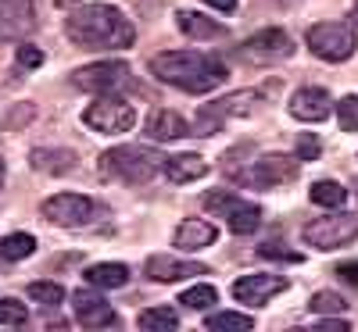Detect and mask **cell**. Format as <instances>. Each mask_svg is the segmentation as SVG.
Masks as SVG:
<instances>
[{
	"label": "cell",
	"mask_w": 358,
	"mask_h": 332,
	"mask_svg": "<svg viewBox=\"0 0 358 332\" xmlns=\"http://www.w3.org/2000/svg\"><path fill=\"white\" fill-rule=\"evenodd\" d=\"M65 33L83 50H129L136 43L133 22L115 4H83L69 15Z\"/></svg>",
	"instance_id": "cell-1"
},
{
	"label": "cell",
	"mask_w": 358,
	"mask_h": 332,
	"mask_svg": "<svg viewBox=\"0 0 358 332\" xmlns=\"http://www.w3.org/2000/svg\"><path fill=\"white\" fill-rule=\"evenodd\" d=\"M151 75L165 86H176L183 93H212L226 82V61L204 50H165L151 57Z\"/></svg>",
	"instance_id": "cell-2"
},
{
	"label": "cell",
	"mask_w": 358,
	"mask_h": 332,
	"mask_svg": "<svg viewBox=\"0 0 358 332\" xmlns=\"http://www.w3.org/2000/svg\"><path fill=\"white\" fill-rule=\"evenodd\" d=\"M162 172H165V154L143 143H122V146H111L108 154H101V175L118 179L126 186H143Z\"/></svg>",
	"instance_id": "cell-3"
},
{
	"label": "cell",
	"mask_w": 358,
	"mask_h": 332,
	"mask_svg": "<svg viewBox=\"0 0 358 332\" xmlns=\"http://www.w3.org/2000/svg\"><path fill=\"white\" fill-rule=\"evenodd\" d=\"M265 93H258V89H236V93L215 100V104H204L197 111V122H194V136H215L222 133L226 118H248L262 107Z\"/></svg>",
	"instance_id": "cell-4"
},
{
	"label": "cell",
	"mask_w": 358,
	"mask_h": 332,
	"mask_svg": "<svg viewBox=\"0 0 358 332\" xmlns=\"http://www.w3.org/2000/svg\"><path fill=\"white\" fill-rule=\"evenodd\" d=\"M297 154L287 158V154H265V158H251L241 172L233 175L236 186H251V190H273V186H283V183H294L297 179Z\"/></svg>",
	"instance_id": "cell-5"
},
{
	"label": "cell",
	"mask_w": 358,
	"mask_h": 332,
	"mask_svg": "<svg viewBox=\"0 0 358 332\" xmlns=\"http://www.w3.org/2000/svg\"><path fill=\"white\" fill-rule=\"evenodd\" d=\"M83 122L101 136H118V133H129L136 126V107L129 100H122L118 93H101L83 111Z\"/></svg>",
	"instance_id": "cell-6"
},
{
	"label": "cell",
	"mask_w": 358,
	"mask_h": 332,
	"mask_svg": "<svg viewBox=\"0 0 358 332\" xmlns=\"http://www.w3.org/2000/svg\"><path fill=\"white\" fill-rule=\"evenodd\" d=\"M305 40H308V50L315 57H322V61H330V65L348 61L358 47L355 25H348V22H319V25L308 29Z\"/></svg>",
	"instance_id": "cell-7"
},
{
	"label": "cell",
	"mask_w": 358,
	"mask_h": 332,
	"mask_svg": "<svg viewBox=\"0 0 358 332\" xmlns=\"http://www.w3.org/2000/svg\"><path fill=\"white\" fill-rule=\"evenodd\" d=\"M204 207L212 211V215L226 218L229 232H236V236H251V232H258V225H262V211H258V204L244 200L241 193L212 190V193L204 197Z\"/></svg>",
	"instance_id": "cell-8"
},
{
	"label": "cell",
	"mask_w": 358,
	"mask_h": 332,
	"mask_svg": "<svg viewBox=\"0 0 358 332\" xmlns=\"http://www.w3.org/2000/svg\"><path fill=\"white\" fill-rule=\"evenodd\" d=\"M301 239L315 250H341L358 239V215H326L301 229Z\"/></svg>",
	"instance_id": "cell-9"
},
{
	"label": "cell",
	"mask_w": 358,
	"mask_h": 332,
	"mask_svg": "<svg viewBox=\"0 0 358 332\" xmlns=\"http://www.w3.org/2000/svg\"><path fill=\"white\" fill-rule=\"evenodd\" d=\"M94 200L83 197V193H54L40 204V215L43 222L57 225V229H79L94 218Z\"/></svg>",
	"instance_id": "cell-10"
},
{
	"label": "cell",
	"mask_w": 358,
	"mask_h": 332,
	"mask_svg": "<svg viewBox=\"0 0 358 332\" xmlns=\"http://www.w3.org/2000/svg\"><path fill=\"white\" fill-rule=\"evenodd\" d=\"M72 82L86 93H118L129 86V65L126 61H94L79 72H72Z\"/></svg>",
	"instance_id": "cell-11"
},
{
	"label": "cell",
	"mask_w": 358,
	"mask_h": 332,
	"mask_svg": "<svg viewBox=\"0 0 358 332\" xmlns=\"http://www.w3.org/2000/svg\"><path fill=\"white\" fill-rule=\"evenodd\" d=\"M241 54L255 65H276V61H290L294 54V40L283 33V29H262V33L248 36L241 43Z\"/></svg>",
	"instance_id": "cell-12"
},
{
	"label": "cell",
	"mask_w": 358,
	"mask_h": 332,
	"mask_svg": "<svg viewBox=\"0 0 358 332\" xmlns=\"http://www.w3.org/2000/svg\"><path fill=\"white\" fill-rule=\"evenodd\" d=\"M287 289L283 276H273V271H258V276H241L233 282V300L236 304H248V308H262L268 304L276 293Z\"/></svg>",
	"instance_id": "cell-13"
},
{
	"label": "cell",
	"mask_w": 358,
	"mask_h": 332,
	"mask_svg": "<svg viewBox=\"0 0 358 332\" xmlns=\"http://www.w3.org/2000/svg\"><path fill=\"white\" fill-rule=\"evenodd\" d=\"M36 29L33 0H0V43H18Z\"/></svg>",
	"instance_id": "cell-14"
},
{
	"label": "cell",
	"mask_w": 358,
	"mask_h": 332,
	"mask_svg": "<svg viewBox=\"0 0 358 332\" xmlns=\"http://www.w3.org/2000/svg\"><path fill=\"white\" fill-rule=\"evenodd\" d=\"M287 107H290V114L297 118V122H326V118L337 111V104L330 100V93H326L322 86H301L290 97Z\"/></svg>",
	"instance_id": "cell-15"
},
{
	"label": "cell",
	"mask_w": 358,
	"mask_h": 332,
	"mask_svg": "<svg viewBox=\"0 0 358 332\" xmlns=\"http://www.w3.org/2000/svg\"><path fill=\"white\" fill-rule=\"evenodd\" d=\"M72 311H76V322L86 325V329H115V325H118L115 308L108 304L104 296L90 293V289H76V296H72Z\"/></svg>",
	"instance_id": "cell-16"
},
{
	"label": "cell",
	"mask_w": 358,
	"mask_h": 332,
	"mask_svg": "<svg viewBox=\"0 0 358 332\" xmlns=\"http://www.w3.org/2000/svg\"><path fill=\"white\" fill-rule=\"evenodd\" d=\"M194 276H208V268L197 261H183V257H172V254H155L147 257V279L155 282H183Z\"/></svg>",
	"instance_id": "cell-17"
},
{
	"label": "cell",
	"mask_w": 358,
	"mask_h": 332,
	"mask_svg": "<svg viewBox=\"0 0 358 332\" xmlns=\"http://www.w3.org/2000/svg\"><path fill=\"white\" fill-rule=\"evenodd\" d=\"M215 239H219V229L212 222H204V218H183V222H179V229H176V236H172V243L179 250L194 254V250L212 247Z\"/></svg>",
	"instance_id": "cell-18"
},
{
	"label": "cell",
	"mask_w": 358,
	"mask_h": 332,
	"mask_svg": "<svg viewBox=\"0 0 358 332\" xmlns=\"http://www.w3.org/2000/svg\"><path fill=\"white\" fill-rule=\"evenodd\" d=\"M147 136H151L155 143H169V139H183L190 136L187 122H183V114H176L169 107H158L151 118H147Z\"/></svg>",
	"instance_id": "cell-19"
},
{
	"label": "cell",
	"mask_w": 358,
	"mask_h": 332,
	"mask_svg": "<svg viewBox=\"0 0 358 332\" xmlns=\"http://www.w3.org/2000/svg\"><path fill=\"white\" fill-rule=\"evenodd\" d=\"M165 175L176 186H187V183H197V179L208 175V165L197 154H172V158H165Z\"/></svg>",
	"instance_id": "cell-20"
},
{
	"label": "cell",
	"mask_w": 358,
	"mask_h": 332,
	"mask_svg": "<svg viewBox=\"0 0 358 332\" xmlns=\"http://www.w3.org/2000/svg\"><path fill=\"white\" fill-rule=\"evenodd\" d=\"M86 282L94 289H122L129 282V268L118 264V261H101V264H90L86 268Z\"/></svg>",
	"instance_id": "cell-21"
},
{
	"label": "cell",
	"mask_w": 358,
	"mask_h": 332,
	"mask_svg": "<svg viewBox=\"0 0 358 332\" xmlns=\"http://www.w3.org/2000/svg\"><path fill=\"white\" fill-rule=\"evenodd\" d=\"M36 172H47V175H69L76 168V154L72 150H47V146H36L33 154H29Z\"/></svg>",
	"instance_id": "cell-22"
},
{
	"label": "cell",
	"mask_w": 358,
	"mask_h": 332,
	"mask_svg": "<svg viewBox=\"0 0 358 332\" xmlns=\"http://www.w3.org/2000/svg\"><path fill=\"white\" fill-rule=\"evenodd\" d=\"M176 18H179V29H183L187 36H194V40H219V36H226V29L219 22L204 18L197 11H179Z\"/></svg>",
	"instance_id": "cell-23"
},
{
	"label": "cell",
	"mask_w": 358,
	"mask_h": 332,
	"mask_svg": "<svg viewBox=\"0 0 358 332\" xmlns=\"http://www.w3.org/2000/svg\"><path fill=\"white\" fill-rule=\"evenodd\" d=\"M33 250H36V236H29V232H11L0 239V257L4 261H25Z\"/></svg>",
	"instance_id": "cell-24"
},
{
	"label": "cell",
	"mask_w": 358,
	"mask_h": 332,
	"mask_svg": "<svg viewBox=\"0 0 358 332\" xmlns=\"http://www.w3.org/2000/svg\"><path fill=\"white\" fill-rule=\"evenodd\" d=\"M204 325L212 332H251L255 318L251 315H236V311H215V315H208Z\"/></svg>",
	"instance_id": "cell-25"
},
{
	"label": "cell",
	"mask_w": 358,
	"mask_h": 332,
	"mask_svg": "<svg viewBox=\"0 0 358 332\" xmlns=\"http://www.w3.org/2000/svg\"><path fill=\"white\" fill-rule=\"evenodd\" d=\"M308 197H312V204H319V207H341V204L348 200V190H344L341 183H334V179H319V183H312Z\"/></svg>",
	"instance_id": "cell-26"
},
{
	"label": "cell",
	"mask_w": 358,
	"mask_h": 332,
	"mask_svg": "<svg viewBox=\"0 0 358 332\" xmlns=\"http://www.w3.org/2000/svg\"><path fill=\"white\" fill-rule=\"evenodd\" d=\"M136 325L147 329V332H172L179 325V315L172 308H147V311H140Z\"/></svg>",
	"instance_id": "cell-27"
},
{
	"label": "cell",
	"mask_w": 358,
	"mask_h": 332,
	"mask_svg": "<svg viewBox=\"0 0 358 332\" xmlns=\"http://www.w3.org/2000/svg\"><path fill=\"white\" fill-rule=\"evenodd\" d=\"M215 300H219V293H215V286H208V282H197V286L179 293V304L190 308V311H208Z\"/></svg>",
	"instance_id": "cell-28"
},
{
	"label": "cell",
	"mask_w": 358,
	"mask_h": 332,
	"mask_svg": "<svg viewBox=\"0 0 358 332\" xmlns=\"http://www.w3.org/2000/svg\"><path fill=\"white\" fill-rule=\"evenodd\" d=\"M344 308H348V300L341 293H334V289H319L308 300V311L312 315H344Z\"/></svg>",
	"instance_id": "cell-29"
},
{
	"label": "cell",
	"mask_w": 358,
	"mask_h": 332,
	"mask_svg": "<svg viewBox=\"0 0 358 332\" xmlns=\"http://www.w3.org/2000/svg\"><path fill=\"white\" fill-rule=\"evenodd\" d=\"M29 300H36V304H43V308H57L65 300V289H62V282H29Z\"/></svg>",
	"instance_id": "cell-30"
},
{
	"label": "cell",
	"mask_w": 358,
	"mask_h": 332,
	"mask_svg": "<svg viewBox=\"0 0 358 332\" xmlns=\"http://www.w3.org/2000/svg\"><path fill=\"white\" fill-rule=\"evenodd\" d=\"M337 122L344 133H358V93H348L344 100H337Z\"/></svg>",
	"instance_id": "cell-31"
},
{
	"label": "cell",
	"mask_w": 358,
	"mask_h": 332,
	"mask_svg": "<svg viewBox=\"0 0 358 332\" xmlns=\"http://www.w3.org/2000/svg\"><path fill=\"white\" fill-rule=\"evenodd\" d=\"M25 322H29L25 304H18L15 296H4V300H0V325H25Z\"/></svg>",
	"instance_id": "cell-32"
},
{
	"label": "cell",
	"mask_w": 358,
	"mask_h": 332,
	"mask_svg": "<svg viewBox=\"0 0 358 332\" xmlns=\"http://www.w3.org/2000/svg\"><path fill=\"white\" fill-rule=\"evenodd\" d=\"M319 154H322L319 136H312V133H301V136H297V161H315Z\"/></svg>",
	"instance_id": "cell-33"
},
{
	"label": "cell",
	"mask_w": 358,
	"mask_h": 332,
	"mask_svg": "<svg viewBox=\"0 0 358 332\" xmlns=\"http://www.w3.org/2000/svg\"><path fill=\"white\" fill-rule=\"evenodd\" d=\"M18 65H22V68H40V65H43V54H40L36 47L22 43V47H18Z\"/></svg>",
	"instance_id": "cell-34"
},
{
	"label": "cell",
	"mask_w": 358,
	"mask_h": 332,
	"mask_svg": "<svg viewBox=\"0 0 358 332\" xmlns=\"http://www.w3.org/2000/svg\"><path fill=\"white\" fill-rule=\"evenodd\" d=\"M258 254H265V257H280V261H301V254L280 250V243H265V247H258Z\"/></svg>",
	"instance_id": "cell-35"
},
{
	"label": "cell",
	"mask_w": 358,
	"mask_h": 332,
	"mask_svg": "<svg viewBox=\"0 0 358 332\" xmlns=\"http://www.w3.org/2000/svg\"><path fill=\"white\" fill-rule=\"evenodd\" d=\"M337 276H341L344 282L358 286V261H351V264H341V268H337Z\"/></svg>",
	"instance_id": "cell-36"
},
{
	"label": "cell",
	"mask_w": 358,
	"mask_h": 332,
	"mask_svg": "<svg viewBox=\"0 0 358 332\" xmlns=\"http://www.w3.org/2000/svg\"><path fill=\"white\" fill-rule=\"evenodd\" d=\"M204 4H212V8H219V11H226V15L236 11V0H204Z\"/></svg>",
	"instance_id": "cell-37"
},
{
	"label": "cell",
	"mask_w": 358,
	"mask_h": 332,
	"mask_svg": "<svg viewBox=\"0 0 358 332\" xmlns=\"http://www.w3.org/2000/svg\"><path fill=\"white\" fill-rule=\"evenodd\" d=\"M4 179H8V168H4V161H0V186H4Z\"/></svg>",
	"instance_id": "cell-38"
},
{
	"label": "cell",
	"mask_w": 358,
	"mask_h": 332,
	"mask_svg": "<svg viewBox=\"0 0 358 332\" xmlns=\"http://www.w3.org/2000/svg\"><path fill=\"white\" fill-rule=\"evenodd\" d=\"M276 4H287V8H294V4H297V0H276Z\"/></svg>",
	"instance_id": "cell-39"
},
{
	"label": "cell",
	"mask_w": 358,
	"mask_h": 332,
	"mask_svg": "<svg viewBox=\"0 0 358 332\" xmlns=\"http://www.w3.org/2000/svg\"><path fill=\"white\" fill-rule=\"evenodd\" d=\"M351 190H355V197H358V179H355V183H351Z\"/></svg>",
	"instance_id": "cell-40"
},
{
	"label": "cell",
	"mask_w": 358,
	"mask_h": 332,
	"mask_svg": "<svg viewBox=\"0 0 358 332\" xmlns=\"http://www.w3.org/2000/svg\"><path fill=\"white\" fill-rule=\"evenodd\" d=\"M355 22H358V4H355Z\"/></svg>",
	"instance_id": "cell-41"
}]
</instances>
